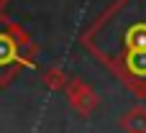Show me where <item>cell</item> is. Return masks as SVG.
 I'll return each mask as SVG.
<instances>
[{"label": "cell", "mask_w": 146, "mask_h": 133, "mask_svg": "<svg viewBox=\"0 0 146 133\" xmlns=\"http://www.w3.org/2000/svg\"><path fill=\"white\" fill-rule=\"evenodd\" d=\"M38 56V46L31 41L26 28L5 13L0 15V87H8L23 69L33 67Z\"/></svg>", "instance_id": "obj_2"}, {"label": "cell", "mask_w": 146, "mask_h": 133, "mask_svg": "<svg viewBox=\"0 0 146 133\" xmlns=\"http://www.w3.org/2000/svg\"><path fill=\"white\" fill-rule=\"evenodd\" d=\"M82 44L113 74L146 95V0H115L85 31Z\"/></svg>", "instance_id": "obj_1"}, {"label": "cell", "mask_w": 146, "mask_h": 133, "mask_svg": "<svg viewBox=\"0 0 146 133\" xmlns=\"http://www.w3.org/2000/svg\"><path fill=\"white\" fill-rule=\"evenodd\" d=\"M67 97H69V105L77 110V113H82V115H87V113H92L95 110V105H98V97H95V92L85 85V82H80V79H72V82H67Z\"/></svg>", "instance_id": "obj_3"}, {"label": "cell", "mask_w": 146, "mask_h": 133, "mask_svg": "<svg viewBox=\"0 0 146 133\" xmlns=\"http://www.w3.org/2000/svg\"><path fill=\"white\" fill-rule=\"evenodd\" d=\"M126 115H128V118H123L126 128H146V110H131Z\"/></svg>", "instance_id": "obj_5"}, {"label": "cell", "mask_w": 146, "mask_h": 133, "mask_svg": "<svg viewBox=\"0 0 146 133\" xmlns=\"http://www.w3.org/2000/svg\"><path fill=\"white\" fill-rule=\"evenodd\" d=\"M67 74L62 72V69H46L44 72V85L49 87V90H64L67 87Z\"/></svg>", "instance_id": "obj_4"}, {"label": "cell", "mask_w": 146, "mask_h": 133, "mask_svg": "<svg viewBox=\"0 0 146 133\" xmlns=\"http://www.w3.org/2000/svg\"><path fill=\"white\" fill-rule=\"evenodd\" d=\"M5 8H8V0H0V15L5 13Z\"/></svg>", "instance_id": "obj_6"}]
</instances>
